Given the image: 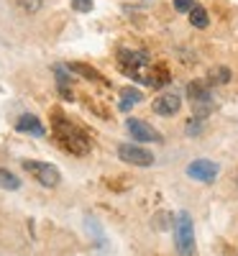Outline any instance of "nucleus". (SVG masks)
<instances>
[{
    "mask_svg": "<svg viewBox=\"0 0 238 256\" xmlns=\"http://www.w3.org/2000/svg\"><path fill=\"white\" fill-rule=\"evenodd\" d=\"M54 138L59 141V146L64 148V152H70L74 156H82V154H88L90 152V138L84 136V131H80V128L67 120L62 113H54Z\"/></svg>",
    "mask_w": 238,
    "mask_h": 256,
    "instance_id": "obj_1",
    "label": "nucleus"
},
{
    "mask_svg": "<svg viewBox=\"0 0 238 256\" xmlns=\"http://www.w3.org/2000/svg\"><path fill=\"white\" fill-rule=\"evenodd\" d=\"M174 246L180 256H194V228L190 212H180L174 220Z\"/></svg>",
    "mask_w": 238,
    "mask_h": 256,
    "instance_id": "obj_2",
    "label": "nucleus"
},
{
    "mask_svg": "<svg viewBox=\"0 0 238 256\" xmlns=\"http://www.w3.org/2000/svg\"><path fill=\"white\" fill-rule=\"evenodd\" d=\"M24 169L28 174H34V180L38 184H44V187H56L62 174H59V169L54 164H46V162H34V159H26L24 162Z\"/></svg>",
    "mask_w": 238,
    "mask_h": 256,
    "instance_id": "obj_3",
    "label": "nucleus"
},
{
    "mask_svg": "<svg viewBox=\"0 0 238 256\" xmlns=\"http://www.w3.org/2000/svg\"><path fill=\"white\" fill-rule=\"evenodd\" d=\"M118 156L126 164H136V166H151L154 164V154L148 148H141L136 144H120L118 146Z\"/></svg>",
    "mask_w": 238,
    "mask_h": 256,
    "instance_id": "obj_4",
    "label": "nucleus"
},
{
    "mask_svg": "<svg viewBox=\"0 0 238 256\" xmlns=\"http://www.w3.org/2000/svg\"><path fill=\"white\" fill-rule=\"evenodd\" d=\"M187 177L198 180V182H215V177H218V164L210 162V159H194L187 164Z\"/></svg>",
    "mask_w": 238,
    "mask_h": 256,
    "instance_id": "obj_5",
    "label": "nucleus"
},
{
    "mask_svg": "<svg viewBox=\"0 0 238 256\" xmlns=\"http://www.w3.org/2000/svg\"><path fill=\"white\" fill-rule=\"evenodd\" d=\"M126 128H128V134H131L136 141H144V144H148V141H162V134L156 131L154 126H148L146 120L128 118V120H126Z\"/></svg>",
    "mask_w": 238,
    "mask_h": 256,
    "instance_id": "obj_6",
    "label": "nucleus"
},
{
    "mask_svg": "<svg viewBox=\"0 0 238 256\" xmlns=\"http://www.w3.org/2000/svg\"><path fill=\"white\" fill-rule=\"evenodd\" d=\"M120 67L128 72V74H134V77H138V72H141V67H146L148 64V59H146V54H141V52H120Z\"/></svg>",
    "mask_w": 238,
    "mask_h": 256,
    "instance_id": "obj_7",
    "label": "nucleus"
},
{
    "mask_svg": "<svg viewBox=\"0 0 238 256\" xmlns=\"http://www.w3.org/2000/svg\"><path fill=\"white\" fill-rule=\"evenodd\" d=\"M180 108H182V98L174 95V92H166V95L154 100V113L156 116H174Z\"/></svg>",
    "mask_w": 238,
    "mask_h": 256,
    "instance_id": "obj_8",
    "label": "nucleus"
},
{
    "mask_svg": "<svg viewBox=\"0 0 238 256\" xmlns=\"http://www.w3.org/2000/svg\"><path fill=\"white\" fill-rule=\"evenodd\" d=\"M16 128H18L20 134H31V136H44L46 134L44 126H41V120L36 116H20L18 123H16Z\"/></svg>",
    "mask_w": 238,
    "mask_h": 256,
    "instance_id": "obj_9",
    "label": "nucleus"
},
{
    "mask_svg": "<svg viewBox=\"0 0 238 256\" xmlns=\"http://www.w3.org/2000/svg\"><path fill=\"white\" fill-rule=\"evenodd\" d=\"M187 95L192 98V102H194V105H200V102L212 105V102H210V98H212V95H210V90L205 88L202 82H190V84H187Z\"/></svg>",
    "mask_w": 238,
    "mask_h": 256,
    "instance_id": "obj_10",
    "label": "nucleus"
},
{
    "mask_svg": "<svg viewBox=\"0 0 238 256\" xmlns=\"http://www.w3.org/2000/svg\"><path fill=\"white\" fill-rule=\"evenodd\" d=\"M141 92L136 90V88H123L120 90V110H131L134 105H138L141 102Z\"/></svg>",
    "mask_w": 238,
    "mask_h": 256,
    "instance_id": "obj_11",
    "label": "nucleus"
},
{
    "mask_svg": "<svg viewBox=\"0 0 238 256\" xmlns=\"http://www.w3.org/2000/svg\"><path fill=\"white\" fill-rule=\"evenodd\" d=\"M70 72H74V74H82L84 80H95V82H105V80H102V74H100L98 70L88 67V64H70Z\"/></svg>",
    "mask_w": 238,
    "mask_h": 256,
    "instance_id": "obj_12",
    "label": "nucleus"
},
{
    "mask_svg": "<svg viewBox=\"0 0 238 256\" xmlns=\"http://www.w3.org/2000/svg\"><path fill=\"white\" fill-rule=\"evenodd\" d=\"M190 24L194 26V28H208V10L202 8V6H194L192 10H190Z\"/></svg>",
    "mask_w": 238,
    "mask_h": 256,
    "instance_id": "obj_13",
    "label": "nucleus"
},
{
    "mask_svg": "<svg viewBox=\"0 0 238 256\" xmlns=\"http://www.w3.org/2000/svg\"><path fill=\"white\" fill-rule=\"evenodd\" d=\"M0 187H3V190H18L20 180L13 172H8V169H0Z\"/></svg>",
    "mask_w": 238,
    "mask_h": 256,
    "instance_id": "obj_14",
    "label": "nucleus"
},
{
    "mask_svg": "<svg viewBox=\"0 0 238 256\" xmlns=\"http://www.w3.org/2000/svg\"><path fill=\"white\" fill-rule=\"evenodd\" d=\"M228 80H230V70H228V67H220V70H215V72H212V82L226 84Z\"/></svg>",
    "mask_w": 238,
    "mask_h": 256,
    "instance_id": "obj_15",
    "label": "nucleus"
},
{
    "mask_svg": "<svg viewBox=\"0 0 238 256\" xmlns=\"http://www.w3.org/2000/svg\"><path fill=\"white\" fill-rule=\"evenodd\" d=\"M72 6H74V10H80V13H90V10H92V0H72Z\"/></svg>",
    "mask_w": 238,
    "mask_h": 256,
    "instance_id": "obj_16",
    "label": "nucleus"
},
{
    "mask_svg": "<svg viewBox=\"0 0 238 256\" xmlns=\"http://www.w3.org/2000/svg\"><path fill=\"white\" fill-rule=\"evenodd\" d=\"M174 8H177L180 13H190V10L194 8V0H174Z\"/></svg>",
    "mask_w": 238,
    "mask_h": 256,
    "instance_id": "obj_17",
    "label": "nucleus"
},
{
    "mask_svg": "<svg viewBox=\"0 0 238 256\" xmlns=\"http://www.w3.org/2000/svg\"><path fill=\"white\" fill-rule=\"evenodd\" d=\"M136 3H146V0H136Z\"/></svg>",
    "mask_w": 238,
    "mask_h": 256,
    "instance_id": "obj_18",
    "label": "nucleus"
}]
</instances>
